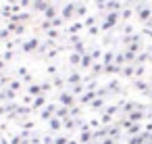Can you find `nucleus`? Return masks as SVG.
<instances>
[{
  "mask_svg": "<svg viewBox=\"0 0 152 144\" xmlns=\"http://www.w3.org/2000/svg\"><path fill=\"white\" fill-rule=\"evenodd\" d=\"M140 11H137V15H140V19H148V17H152V13H150V9L148 7H137Z\"/></svg>",
  "mask_w": 152,
  "mask_h": 144,
  "instance_id": "f257e3e1",
  "label": "nucleus"
},
{
  "mask_svg": "<svg viewBox=\"0 0 152 144\" xmlns=\"http://www.w3.org/2000/svg\"><path fill=\"white\" fill-rule=\"evenodd\" d=\"M150 25H152V17H150Z\"/></svg>",
  "mask_w": 152,
  "mask_h": 144,
  "instance_id": "f03ea898",
  "label": "nucleus"
}]
</instances>
